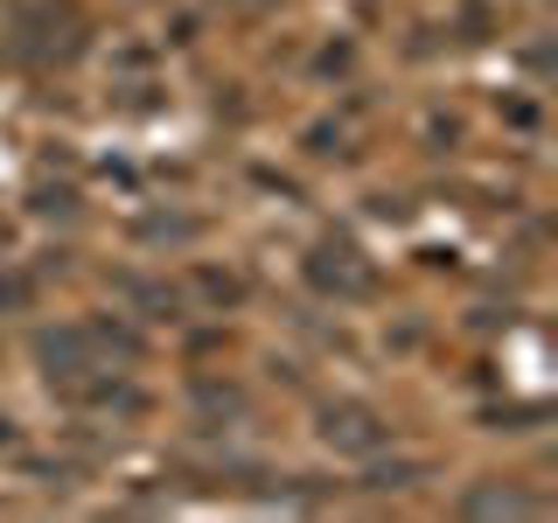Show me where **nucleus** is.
Wrapping results in <instances>:
<instances>
[{
    "label": "nucleus",
    "mask_w": 558,
    "mask_h": 523,
    "mask_svg": "<svg viewBox=\"0 0 558 523\" xmlns=\"http://www.w3.org/2000/svg\"><path fill=\"white\" fill-rule=\"evenodd\" d=\"M203 293L231 307V301H244V279H238V272H203Z\"/></svg>",
    "instance_id": "obj_10"
},
{
    "label": "nucleus",
    "mask_w": 558,
    "mask_h": 523,
    "mask_svg": "<svg viewBox=\"0 0 558 523\" xmlns=\"http://www.w3.org/2000/svg\"><path fill=\"white\" fill-rule=\"evenodd\" d=\"M35 363H43V377H49V384H77V377L105 370L92 328H43V336H35Z\"/></svg>",
    "instance_id": "obj_3"
},
{
    "label": "nucleus",
    "mask_w": 558,
    "mask_h": 523,
    "mask_svg": "<svg viewBox=\"0 0 558 523\" xmlns=\"http://www.w3.org/2000/svg\"><path fill=\"white\" fill-rule=\"evenodd\" d=\"M8 244H14V231H8V217H0V252H8Z\"/></svg>",
    "instance_id": "obj_11"
},
{
    "label": "nucleus",
    "mask_w": 558,
    "mask_h": 523,
    "mask_svg": "<svg viewBox=\"0 0 558 523\" xmlns=\"http://www.w3.org/2000/svg\"><path fill=\"white\" fill-rule=\"evenodd\" d=\"M28 301H35V279L28 272H0V307L14 314V307H28Z\"/></svg>",
    "instance_id": "obj_9"
},
{
    "label": "nucleus",
    "mask_w": 558,
    "mask_h": 523,
    "mask_svg": "<svg viewBox=\"0 0 558 523\" xmlns=\"http://www.w3.org/2000/svg\"><path fill=\"white\" fill-rule=\"evenodd\" d=\"M307 279H314V293H328V301H363V293L377 287L371 258H363L349 238H322V244H314V252H307Z\"/></svg>",
    "instance_id": "obj_2"
},
{
    "label": "nucleus",
    "mask_w": 558,
    "mask_h": 523,
    "mask_svg": "<svg viewBox=\"0 0 558 523\" xmlns=\"http://www.w3.org/2000/svg\"><path fill=\"white\" fill-rule=\"evenodd\" d=\"M140 238L147 244H189L196 238V217H140Z\"/></svg>",
    "instance_id": "obj_7"
},
{
    "label": "nucleus",
    "mask_w": 558,
    "mask_h": 523,
    "mask_svg": "<svg viewBox=\"0 0 558 523\" xmlns=\"http://www.w3.org/2000/svg\"><path fill=\"white\" fill-rule=\"evenodd\" d=\"M322 447L328 453H349V461H371V453L391 447V418L377 405H363V398H336V405H322Z\"/></svg>",
    "instance_id": "obj_1"
},
{
    "label": "nucleus",
    "mask_w": 558,
    "mask_h": 523,
    "mask_svg": "<svg viewBox=\"0 0 558 523\" xmlns=\"http://www.w3.org/2000/svg\"><path fill=\"white\" fill-rule=\"evenodd\" d=\"M418 475H426V467H418V461H391V467H377V475L363 482V488H412Z\"/></svg>",
    "instance_id": "obj_8"
},
{
    "label": "nucleus",
    "mask_w": 558,
    "mask_h": 523,
    "mask_svg": "<svg viewBox=\"0 0 558 523\" xmlns=\"http://www.w3.org/2000/svg\"><path fill=\"white\" fill-rule=\"evenodd\" d=\"M84 328H92V342H98V363L105 356L140 363V336H133V328H119V321H84Z\"/></svg>",
    "instance_id": "obj_6"
},
{
    "label": "nucleus",
    "mask_w": 558,
    "mask_h": 523,
    "mask_svg": "<svg viewBox=\"0 0 558 523\" xmlns=\"http://www.w3.org/2000/svg\"><path fill=\"white\" fill-rule=\"evenodd\" d=\"M537 502L523 496V488H496V482H482V488H468L461 496V516H531Z\"/></svg>",
    "instance_id": "obj_4"
},
{
    "label": "nucleus",
    "mask_w": 558,
    "mask_h": 523,
    "mask_svg": "<svg viewBox=\"0 0 558 523\" xmlns=\"http://www.w3.org/2000/svg\"><path fill=\"white\" fill-rule=\"evenodd\" d=\"M112 287L126 293V301H133L140 314H161V321H174V314H182V293H174V287H161V279H133V272H119Z\"/></svg>",
    "instance_id": "obj_5"
}]
</instances>
